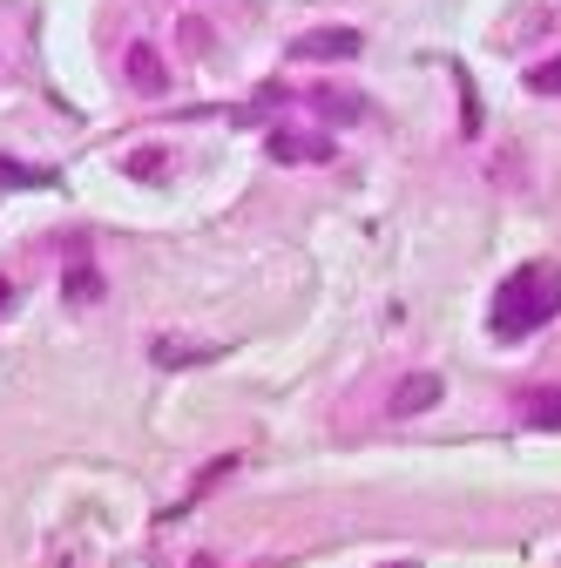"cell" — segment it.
I'll list each match as a JSON object with an SVG mask.
<instances>
[{"label": "cell", "mask_w": 561, "mask_h": 568, "mask_svg": "<svg viewBox=\"0 0 561 568\" xmlns=\"http://www.w3.org/2000/svg\"><path fill=\"white\" fill-rule=\"evenodd\" d=\"M561 312V271L548 264H521L501 292H494V338H528Z\"/></svg>", "instance_id": "1"}, {"label": "cell", "mask_w": 561, "mask_h": 568, "mask_svg": "<svg viewBox=\"0 0 561 568\" xmlns=\"http://www.w3.org/2000/svg\"><path fill=\"white\" fill-rule=\"evenodd\" d=\"M122 68H129V82L143 89V95H163V89H170V68H163V54H156L150 41H129Z\"/></svg>", "instance_id": "2"}, {"label": "cell", "mask_w": 561, "mask_h": 568, "mask_svg": "<svg viewBox=\"0 0 561 568\" xmlns=\"http://www.w3.org/2000/svg\"><path fill=\"white\" fill-rule=\"evenodd\" d=\"M427 406H440V373H412L399 393H392V413L399 419H412V413H427Z\"/></svg>", "instance_id": "3"}, {"label": "cell", "mask_w": 561, "mask_h": 568, "mask_svg": "<svg viewBox=\"0 0 561 568\" xmlns=\"http://www.w3.org/2000/svg\"><path fill=\"white\" fill-rule=\"evenodd\" d=\"M359 48H366V41H359L353 28H325V34H305V41H298V54H332V61H353Z\"/></svg>", "instance_id": "4"}, {"label": "cell", "mask_w": 561, "mask_h": 568, "mask_svg": "<svg viewBox=\"0 0 561 568\" xmlns=\"http://www.w3.org/2000/svg\"><path fill=\"white\" fill-rule=\"evenodd\" d=\"M203 359H224L217 345H183V338H156V366H203Z\"/></svg>", "instance_id": "5"}, {"label": "cell", "mask_w": 561, "mask_h": 568, "mask_svg": "<svg viewBox=\"0 0 561 568\" xmlns=\"http://www.w3.org/2000/svg\"><path fill=\"white\" fill-rule=\"evenodd\" d=\"M271 156H277V163H298V156H332V142H305V135H271Z\"/></svg>", "instance_id": "6"}, {"label": "cell", "mask_w": 561, "mask_h": 568, "mask_svg": "<svg viewBox=\"0 0 561 568\" xmlns=\"http://www.w3.org/2000/svg\"><path fill=\"white\" fill-rule=\"evenodd\" d=\"M521 413H528V426H561V393H554V386H548V393H528Z\"/></svg>", "instance_id": "7"}, {"label": "cell", "mask_w": 561, "mask_h": 568, "mask_svg": "<svg viewBox=\"0 0 561 568\" xmlns=\"http://www.w3.org/2000/svg\"><path fill=\"white\" fill-rule=\"evenodd\" d=\"M318 115H325V122H359V115H366V102H359V95H332V89H325V95H318Z\"/></svg>", "instance_id": "8"}, {"label": "cell", "mask_w": 561, "mask_h": 568, "mask_svg": "<svg viewBox=\"0 0 561 568\" xmlns=\"http://www.w3.org/2000/svg\"><path fill=\"white\" fill-rule=\"evenodd\" d=\"M0 183H21V190H48L54 176H48V170H28V163H8V156H0Z\"/></svg>", "instance_id": "9"}, {"label": "cell", "mask_w": 561, "mask_h": 568, "mask_svg": "<svg viewBox=\"0 0 561 568\" xmlns=\"http://www.w3.org/2000/svg\"><path fill=\"white\" fill-rule=\"evenodd\" d=\"M528 89H541V95H561V54L534 68V75H528Z\"/></svg>", "instance_id": "10"}, {"label": "cell", "mask_w": 561, "mask_h": 568, "mask_svg": "<svg viewBox=\"0 0 561 568\" xmlns=\"http://www.w3.org/2000/svg\"><path fill=\"white\" fill-rule=\"evenodd\" d=\"M95 292H102V277H95V271H75V277L61 284V298H82V305H89Z\"/></svg>", "instance_id": "11"}, {"label": "cell", "mask_w": 561, "mask_h": 568, "mask_svg": "<svg viewBox=\"0 0 561 568\" xmlns=\"http://www.w3.org/2000/svg\"><path fill=\"white\" fill-rule=\"evenodd\" d=\"M129 176H163V150H135L129 156Z\"/></svg>", "instance_id": "12"}, {"label": "cell", "mask_w": 561, "mask_h": 568, "mask_svg": "<svg viewBox=\"0 0 561 568\" xmlns=\"http://www.w3.org/2000/svg\"><path fill=\"white\" fill-rule=\"evenodd\" d=\"M8 305H14V284H8V277H0V312H8Z\"/></svg>", "instance_id": "13"}, {"label": "cell", "mask_w": 561, "mask_h": 568, "mask_svg": "<svg viewBox=\"0 0 561 568\" xmlns=\"http://www.w3.org/2000/svg\"><path fill=\"white\" fill-rule=\"evenodd\" d=\"M399 568H406V561H399Z\"/></svg>", "instance_id": "14"}]
</instances>
